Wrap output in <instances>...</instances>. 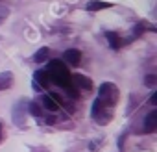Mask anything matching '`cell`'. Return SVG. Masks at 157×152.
I'll return each mask as SVG.
<instances>
[{
  "instance_id": "cell-1",
  "label": "cell",
  "mask_w": 157,
  "mask_h": 152,
  "mask_svg": "<svg viewBox=\"0 0 157 152\" xmlns=\"http://www.w3.org/2000/svg\"><path fill=\"white\" fill-rule=\"evenodd\" d=\"M96 100H98L104 108H107V110L115 108V104L118 102V89H117V86H115V84H109V82L102 84L100 89H98Z\"/></svg>"
},
{
  "instance_id": "cell-2",
  "label": "cell",
  "mask_w": 157,
  "mask_h": 152,
  "mask_svg": "<svg viewBox=\"0 0 157 152\" xmlns=\"http://www.w3.org/2000/svg\"><path fill=\"white\" fill-rule=\"evenodd\" d=\"M63 59H65L68 65L78 67V65H80V61H82V52L76 50V48H68V50L63 54Z\"/></svg>"
},
{
  "instance_id": "cell-3",
  "label": "cell",
  "mask_w": 157,
  "mask_h": 152,
  "mask_svg": "<svg viewBox=\"0 0 157 152\" xmlns=\"http://www.w3.org/2000/svg\"><path fill=\"white\" fill-rule=\"evenodd\" d=\"M155 128H157V111L153 110V111L148 113V117H146V121H144V132H146V134H151Z\"/></svg>"
},
{
  "instance_id": "cell-4",
  "label": "cell",
  "mask_w": 157,
  "mask_h": 152,
  "mask_svg": "<svg viewBox=\"0 0 157 152\" xmlns=\"http://www.w3.org/2000/svg\"><path fill=\"white\" fill-rule=\"evenodd\" d=\"M111 2H100V0H91L87 4V11H98V10H107L111 8Z\"/></svg>"
},
{
  "instance_id": "cell-5",
  "label": "cell",
  "mask_w": 157,
  "mask_h": 152,
  "mask_svg": "<svg viewBox=\"0 0 157 152\" xmlns=\"http://www.w3.org/2000/svg\"><path fill=\"white\" fill-rule=\"evenodd\" d=\"M13 84V74L11 72H0V91L8 89Z\"/></svg>"
},
{
  "instance_id": "cell-6",
  "label": "cell",
  "mask_w": 157,
  "mask_h": 152,
  "mask_svg": "<svg viewBox=\"0 0 157 152\" xmlns=\"http://www.w3.org/2000/svg\"><path fill=\"white\" fill-rule=\"evenodd\" d=\"M105 37H107V41H109V46H111V48H120V46L124 45V39H120V37H118V34H111V32H107V34H105Z\"/></svg>"
},
{
  "instance_id": "cell-7",
  "label": "cell",
  "mask_w": 157,
  "mask_h": 152,
  "mask_svg": "<svg viewBox=\"0 0 157 152\" xmlns=\"http://www.w3.org/2000/svg\"><path fill=\"white\" fill-rule=\"evenodd\" d=\"M43 106L48 110V111H56L59 106H57V102H56V98L52 97V95H44L43 97Z\"/></svg>"
},
{
  "instance_id": "cell-8",
  "label": "cell",
  "mask_w": 157,
  "mask_h": 152,
  "mask_svg": "<svg viewBox=\"0 0 157 152\" xmlns=\"http://www.w3.org/2000/svg\"><path fill=\"white\" fill-rule=\"evenodd\" d=\"M74 82L80 86V87H85V91H91L93 89V84H91V80H87V78H83L82 74H74Z\"/></svg>"
},
{
  "instance_id": "cell-9",
  "label": "cell",
  "mask_w": 157,
  "mask_h": 152,
  "mask_svg": "<svg viewBox=\"0 0 157 152\" xmlns=\"http://www.w3.org/2000/svg\"><path fill=\"white\" fill-rule=\"evenodd\" d=\"M48 58H50V50H48L46 46H43V48H39V50L35 52V56H33V61L41 63V61H46Z\"/></svg>"
},
{
  "instance_id": "cell-10",
  "label": "cell",
  "mask_w": 157,
  "mask_h": 152,
  "mask_svg": "<svg viewBox=\"0 0 157 152\" xmlns=\"http://www.w3.org/2000/svg\"><path fill=\"white\" fill-rule=\"evenodd\" d=\"M35 80H39V84L43 86V87H48V72H44V70H39V72H35Z\"/></svg>"
},
{
  "instance_id": "cell-11",
  "label": "cell",
  "mask_w": 157,
  "mask_h": 152,
  "mask_svg": "<svg viewBox=\"0 0 157 152\" xmlns=\"http://www.w3.org/2000/svg\"><path fill=\"white\" fill-rule=\"evenodd\" d=\"M30 111H32V115H35V117H41V106H39V104L32 102V104H30Z\"/></svg>"
},
{
  "instance_id": "cell-12",
  "label": "cell",
  "mask_w": 157,
  "mask_h": 152,
  "mask_svg": "<svg viewBox=\"0 0 157 152\" xmlns=\"http://www.w3.org/2000/svg\"><path fill=\"white\" fill-rule=\"evenodd\" d=\"M144 84H146V86H155V84H157V76H155V74H148L146 78H144Z\"/></svg>"
},
{
  "instance_id": "cell-13",
  "label": "cell",
  "mask_w": 157,
  "mask_h": 152,
  "mask_svg": "<svg viewBox=\"0 0 157 152\" xmlns=\"http://www.w3.org/2000/svg\"><path fill=\"white\" fill-rule=\"evenodd\" d=\"M8 15H10V10H8V8H4V6H0V24L6 21V17H8Z\"/></svg>"
},
{
  "instance_id": "cell-14",
  "label": "cell",
  "mask_w": 157,
  "mask_h": 152,
  "mask_svg": "<svg viewBox=\"0 0 157 152\" xmlns=\"http://www.w3.org/2000/svg\"><path fill=\"white\" fill-rule=\"evenodd\" d=\"M150 104H151V106H155V104H157V93H153V95L150 97Z\"/></svg>"
},
{
  "instance_id": "cell-15",
  "label": "cell",
  "mask_w": 157,
  "mask_h": 152,
  "mask_svg": "<svg viewBox=\"0 0 157 152\" xmlns=\"http://www.w3.org/2000/svg\"><path fill=\"white\" fill-rule=\"evenodd\" d=\"M0 139H2V124H0Z\"/></svg>"
}]
</instances>
